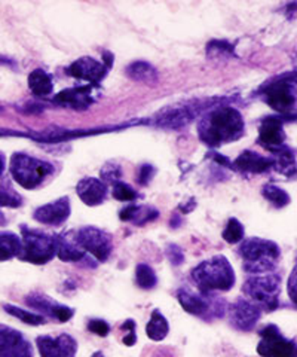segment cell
I'll return each instance as SVG.
<instances>
[{
    "mask_svg": "<svg viewBox=\"0 0 297 357\" xmlns=\"http://www.w3.org/2000/svg\"><path fill=\"white\" fill-rule=\"evenodd\" d=\"M136 280L140 289L143 290H152L158 284L156 273L153 271V268L147 264H138L136 268Z\"/></svg>",
    "mask_w": 297,
    "mask_h": 357,
    "instance_id": "obj_30",
    "label": "cell"
},
{
    "mask_svg": "<svg viewBox=\"0 0 297 357\" xmlns=\"http://www.w3.org/2000/svg\"><path fill=\"white\" fill-rule=\"evenodd\" d=\"M244 234H246V231H244L243 223H241L238 219L232 218V219H229L222 236L226 243L236 244V243L244 240Z\"/></svg>",
    "mask_w": 297,
    "mask_h": 357,
    "instance_id": "obj_33",
    "label": "cell"
},
{
    "mask_svg": "<svg viewBox=\"0 0 297 357\" xmlns=\"http://www.w3.org/2000/svg\"><path fill=\"white\" fill-rule=\"evenodd\" d=\"M168 333H170L168 320L165 319V316L159 310H153L150 320L146 325L147 338H150L152 341L159 342V341H163L165 338H167Z\"/></svg>",
    "mask_w": 297,
    "mask_h": 357,
    "instance_id": "obj_26",
    "label": "cell"
},
{
    "mask_svg": "<svg viewBox=\"0 0 297 357\" xmlns=\"http://www.w3.org/2000/svg\"><path fill=\"white\" fill-rule=\"evenodd\" d=\"M207 55L213 60H229L235 57V48L227 40H211L207 45Z\"/></svg>",
    "mask_w": 297,
    "mask_h": 357,
    "instance_id": "obj_29",
    "label": "cell"
},
{
    "mask_svg": "<svg viewBox=\"0 0 297 357\" xmlns=\"http://www.w3.org/2000/svg\"><path fill=\"white\" fill-rule=\"evenodd\" d=\"M107 70L109 69L102 61H97L91 57H82L67 67V75L76 77V79L90 82L88 85L97 86L106 77Z\"/></svg>",
    "mask_w": 297,
    "mask_h": 357,
    "instance_id": "obj_15",
    "label": "cell"
},
{
    "mask_svg": "<svg viewBox=\"0 0 297 357\" xmlns=\"http://www.w3.org/2000/svg\"><path fill=\"white\" fill-rule=\"evenodd\" d=\"M54 170L55 167L51 162L35 158V156L18 152L10 156L9 172L13 174L14 181L24 189H30V191L48 181V177L54 174Z\"/></svg>",
    "mask_w": 297,
    "mask_h": 357,
    "instance_id": "obj_4",
    "label": "cell"
},
{
    "mask_svg": "<svg viewBox=\"0 0 297 357\" xmlns=\"http://www.w3.org/2000/svg\"><path fill=\"white\" fill-rule=\"evenodd\" d=\"M232 167L239 172L246 173H265L273 167L272 156H263L252 151H244L238 158L234 161Z\"/></svg>",
    "mask_w": 297,
    "mask_h": 357,
    "instance_id": "obj_21",
    "label": "cell"
},
{
    "mask_svg": "<svg viewBox=\"0 0 297 357\" xmlns=\"http://www.w3.org/2000/svg\"><path fill=\"white\" fill-rule=\"evenodd\" d=\"M54 103L60 106H67L74 110H85L94 103L93 86L82 85L63 89L61 93L54 97Z\"/></svg>",
    "mask_w": 297,
    "mask_h": 357,
    "instance_id": "obj_19",
    "label": "cell"
},
{
    "mask_svg": "<svg viewBox=\"0 0 297 357\" xmlns=\"http://www.w3.org/2000/svg\"><path fill=\"white\" fill-rule=\"evenodd\" d=\"M91 357H104V354H103V351H95Z\"/></svg>",
    "mask_w": 297,
    "mask_h": 357,
    "instance_id": "obj_44",
    "label": "cell"
},
{
    "mask_svg": "<svg viewBox=\"0 0 297 357\" xmlns=\"http://www.w3.org/2000/svg\"><path fill=\"white\" fill-rule=\"evenodd\" d=\"M26 303H27V305H30L33 308L43 311L45 314L55 319L58 323L69 321L74 316L73 308H70L67 305H63L60 303H55V301H52L49 296L38 294V292L29 295L26 298Z\"/></svg>",
    "mask_w": 297,
    "mask_h": 357,
    "instance_id": "obj_18",
    "label": "cell"
},
{
    "mask_svg": "<svg viewBox=\"0 0 297 357\" xmlns=\"http://www.w3.org/2000/svg\"><path fill=\"white\" fill-rule=\"evenodd\" d=\"M5 167H6V161H5V156L0 153V176L5 172Z\"/></svg>",
    "mask_w": 297,
    "mask_h": 357,
    "instance_id": "obj_42",
    "label": "cell"
},
{
    "mask_svg": "<svg viewBox=\"0 0 297 357\" xmlns=\"http://www.w3.org/2000/svg\"><path fill=\"white\" fill-rule=\"evenodd\" d=\"M57 256L63 262H81L85 259V252L76 241L73 232L63 234L57 238Z\"/></svg>",
    "mask_w": 297,
    "mask_h": 357,
    "instance_id": "obj_22",
    "label": "cell"
},
{
    "mask_svg": "<svg viewBox=\"0 0 297 357\" xmlns=\"http://www.w3.org/2000/svg\"><path fill=\"white\" fill-rule=\"evenodd\" d=\"M70 199L69 197H61L58 199L52 201L49 204L40 206L35 210V220H38L42 225H49V227H60L63 223L69 219L70 216Z\"/></svg>",
    "mask_w": 297,
    "mask_h": 357,
    "instance_id": "obj_16",
    "label": "cell"
},
{
    "mask_svg": "<svg viewBox=\"0 0 297 357\" xmlns=\"http://www.w3.org/2000/svg\"><path fill=\"white\" fill-rule=\"evenodd\" d=\"M36 347L40 357H74L78 353V341L69 333H60L58 337L42 335L36 338Z\"/></svg>",
    "mask_w": 297,
    "mask_h": 357,
    "instance_id": "obj_11",
    "label": "cell"
},
{
    "mask_svg": "<svg viewBox=\"0 0 297 357\" xmlns=\"http://www.w3.org/2000/svg\"><path fill=\"white\" fill-rule=\"evenodd\" d=\"M3 310L8 312V314H10L13 317L18 319L19 321H23V323H26V325H30V326H40L47 323L45 316L38 314V312H33L29 310H23V308L15 307L13 304H3Z\"/></svg>",
    "mask_w": 297,
    "mask_h": 357,
    "instance_id": "obj_28",
    "label": "cell"
},
{
    "mask_svg": "<svg viewBox=\"0 0 297 357\" xmlns=\"http://www.w3.org/2000/svg\"><path fill=\"white\" fill-rule=\"evenodd\" d=\"M177 301L186 312L204 320L223 317L226 311V303L223 299L201 292L195 294L193 290L188 287H182L177 290Z\"/></svg>",
    "mask_w": 297,
    "mask_h": 357,
    "instance_id": "obj_8",
    "label": "cell"
},
{
    "mask_svg": "<svg viewBox=\"0 0 297 357\" xmlns=\"http://www.w3.org/2000/svg\"><path fill=\"white\" fill-rule=\"evenodd\" d=\"M21 252L18 259L35 265H45L57 256V237L21 227Z\"/></svg>",
    "mask_w": 297,
    "mask_h": 357,
    "instance_id": "obj_5",
    "label": "cell"
},
{
    "mask_svg": "<svg viewBox=\"0 0 297 357\" xmlns=\"http://www.w3.org/2000/svg\"><path fill=\"white\" fill-rule=\"evenodd\" d=\"M153 176H155V169H153L152 165H149V164L141 165L140 173H138V183L140 185H147L152 181Z\"/></svg>",
    "mask_w": 297,
    "mask_h": 357,
    "instance_id": "obj_39",
    "label": "cell"
},
{
    "mask_svg": "<svg viewBox=\"0 0 297 357\" xmlns=\"http://www.w3.org/2000/svg\"><path fill=\"white\" fill-rule=\"evenodd\" d=\"M289 296L293 304H296V268H293V273L289 278Z\"/></svg>",
    "mask_w": 297,
    "mask_h": 357,
    "instance_id": "obj_40",
    "label": "cell"
},
{
    "mask_svg": "<svg viewBox=\"0 0 297 357\" xmlns=\"http://www.w3.org/2000/svg\"><path fill=\"white\" fill-rule=\"evenodd\" d=\"M262 194L272 206L277 208H282L290 203V195L284 191V189L275 186V185H265L262 189Z\"/></svg>",
    "mask_w": 297,
    "mask_h": 357,
    "instance_id": "obj_31",
    "label": "cell"
},
{
    "mask_svg": "<svg viewBox=\"0 0 297 357\" xmlns=\"http://www.w3.org/2000/svg\"><path fill=\"white\" fill-rule=\"evenodd\" d=\"M23 206V197L9 183H0V207L17 208Z\"/></svg>",
    "mask_w": 297,
    "mask_h": 357,
    "instance_id": "obj_32",
    "label": "cell"
},
{
    "mask_svg": "<svg viewBox=\"0 0 297 357\" xmlns=\"http://www.w3.org/2000/svg\"><path fill=\"white\" fill-rule=\"evenodd\" d=\"M6 225V218L2 213V210H0V227H5Z\"/></svg>",
    "mask_w": 297,
    "mask_h": 357,
    "instance_id": "obj_43",
    "label": "cell"
},
{
    "mask_svg": "<svg viewBox=\"0 0 297 357\" xmlns=\"http://www.w3.org/2000/svg\"><path fill=\"white\" fill-rule=\"evenodd\" d=\"M246 122L232 106H214L198 124V136L207 146L218 148L244 136Z\"/></svg>",
    "mask_w": 297,
    "mask_h": 357,
    "instance_id": "obj_1",
    "label": "cell"
},
{
    "mask_svg": "<svg viewBox=\"0 0 297 357\" xmlns=\"http://www.w3.org/2000/svg\"><path fill=\"white\" fill-rule=\"evenodd\" d=\"M238 252L244 261V270L255 275L273 273L281 256V249L277 243L259 237L244 240Z\"/></svg>",
    "mask_w": 297,
    "mask_h": 357,
    "instance_id": "obj_3",
    "label": "cell"
},
{
    "mask_svg": "<svg viewBox=\"0 0 297 357\" xmlns=\"http://www.w3.org/2000/svg\"><path fill=\"white\" fill-rule=\"evenodd\" d=\"M113 54L112 52H109V51H106L104 54H103V64L107 67V69H110V67H112V64H113Z\"/></svg>",
    "mask_w": 297,
    "mask_h": 357,
    "instance_id": "obj_41",
    "label": "cell"
},
{
    "mask_svg": "<svg viewBox=\"0 0 297 357\" xmlns=\"http://www.w3.org/2000/svg\"><path fill=\"white\" fill-rule=\"evenodd\" d=\"M120 176H122V169H120L118 164H107L103 167L102 177L104 178V181L115 185L116 182H119Z\"/></svg>",
    "mask_w": 297,
    "mask_h": 357,
    "instance_id": "obj_36",
    "label": "cell"
},
{
    "mask_svg": "<svg viewBox=\"0 0 297 357\" xmlns=\"http://www.w3.org/2000/svg\"><path fill=\"white\" fill-rule=\"evenodd\" d=\"M120 331L124 332V338L122 342L127 345V347H133V345L137 342V333H136V321L133 319L125 320L122 325H120Z\"/></svg>",
    "mask_w": 297,
    "mask_h": 357,
    "instance_id": "obj_35",
    "label": "cell"
},
{
    "mask_svg": "<svg viewBox=\"0 0 297 357\" xmlns=\"http://www.w3.org/2000/svg\"><path fill=\"white\" fill-rule=\"evenodd\" d=\"M74 238L85 253L93 255L98 262H106L113 250L112 237L100 228L83 227L74 234Z\"/></svg>",
    "mask_w": 297,
    "mask_h": 357,
    "instance_id": "obj_9",
    "label": "cell"
},
{
    "mask_svg": "<svg viewBox=\"0 0 297 357\" xmlns=\"http://www.w3.org/2000/svg\"><path fill=\"white\" fill-rule=\"evenodd\" d=\"M192 280L201 294L211 295L213 292H227L232 289L236 275L227 258L217 255L193 268Z\"/></svg>",
    "mask_w": 297,
    "mask_h": 357,
    "instance_id": "obj_2",
    "label": "cell"
},
{
    "mask_svg": "<svg viewBox=\"0 0 297 357\" xmlns=\"http://www.w3.org/2000/svg\"><path fill=\"white\" fill-rule=\"evenodd\" d=\"M262 317V310L248 299H238L229 308V320L234 329L251 332Z\"/></svg>",
    "mask_w": 297,
    "mask_h": 357,
    "instance_id": "obj_12",
    "label": "cell"
},
{
    "mask_svg": "<svg viewBox=\"0 0 297 357\" xmlns=\"http://www.w3.org/2000/svg\"><path fill=\"white\" fill-rule=\"evenodd\" d=\"M259 97L281 115H289L296 106V77L287 73L275 77L259 89Z\"/></svg>",
    "mask_w": 297,
    "mask_h": 357,
    "instance_id": "obj_7",
    "label": "cell"
},
{
    "mask_svg": "<svg viewBox=\"0 0 297 357\" xmlns=\"http://www.w3.org/2000/svg\"><path fill=\"white\" fill-rule=\"evenodd\" d=\"M76 192L86 206H100L107 197V185L95 177H85L76 186Z\"/></svg>",
    "mask_w": 297,
    "mask_h": 357,
    "instance_id": "obj_20",
    "label": "cell"
},
{
    "mask_svg": "<svg viewBox=\"0 0 297 357\" xmlns=\"http://www.w3.org/2000/svg\"><path fill=\"white\" fill-rule=\"evenodd\" d=\"M88 329H90L93 333L98 335V337H107L110 333V325L106 320L102 319H91L88 321Z\"/></svg>",
    "mask_w": 297,
    "mask_h": 357,
    "instance_id": "obj_37",
    "label": "cell"
},
{
    "mask_svg": "<svg viewBox=\"0 0 297 357\" xmlns=\"http://www.w3.org/2000/svg\"><path fill=\"white\" fill-rule=\"evenodd\" d=\"M198 110L200 107L188 105L163 109L155 118V124L163 130H180L191 124L198 115Z\"/></svg>",
    "mask_w": 297,
    "mask_h": 357,
    "instance_id": "obj_17",
    "label": "cell"
},
{
    "mask_svg": "<svg viewBox=\"0 0 297 357\" xmlns=\"http://www.w3.org/2000/svg\"><path fill=\"white\" fill-rule=\"evenodd\" d=\"M243 292L250 303L260 310L273 311L280 307L281 275L277 273L252 275L243 286Z\"/></svg>",
    "mask_w": 297,
    "mask_h": 357,
    "instance_id": "obj_6",
    "label": "cell"
},
{
    "mask_svg": "<svg viewBox=\"0 0 297 357\" xmlns=\"http://www.w3.org/2000/svg\"><path fill=\"white\" fill-rule=\"evenodd\" d=\"M127 76L134 82L145 85H155L159 79V75L155 67L147 61H134L127 67Z\"/></svg>",
    "mask_w": 297,
    "mask_h": 357,
    "instance_id": "obj_24",
    "label": "cell"
},
{
    "mask_svg": "<svg viewBox=\"0 0 297 357\" xmlns=\"http://www.w3.org/2000/svg\"><path fill=\"white\" fill-rule=\"evenodd\" d=\"M285 132H284V119L281 116H268L262 119L259 126V139L260 146L268 149L271 153L282 149L285 146Z\"/></svg>",
    "mask_w": 297,
    "mask_h": 357,
    "instance_id": "obj_14",
    "label": "cell"
},
{
    "mask_svg": "<svg viewBox=\"0 0 297 357\" xmlns=\"http://www.w3.org/2000/svg\"><path fill=\"white\" fill-rule=\"evenodd\" d=\"M257 353L262 357H296V340H287L278 326L268 325L260 332Z\"/></svg>",
    "mask_w": 297,
    "mask_h": 357,
    "instance_id": "obj_10",
    "label": "cell"
},
{
    "mask_svg": "<svg viewBox=\"0 0 297 357\" xmlns=\"http://www.w3.org/2000/svg\"><path fill=\"white\" fill-rule=\"evenodd\" d=\"M167 258L168 261L174 265V266H179L184 262V253L183 250L179 248V245L175 244H170L167 248Z\"/></svg>",
    "mask_w": 297,
    "mask_h": 357,
    "instance_id": "obj_38",
    "label": "cell"
},
{
    "mask_svg": "<svg viewBox=\"0 0 297 357\" xmlns=\"http://www.w3.org/2000/svg\"><path fill=\"white\" fill-rule=\"evenodd\" d=\"M29 88L36 97H48L54 91V82L49 73L42 69L33 70L29 75Z\"/></svg>",
    "mask_w": 297,
    "mask_h": 357,
    "instance_id": "obj_25",
    "label": "cell"
},
{
    "mask_svg": "<svg viewBox=\"0 0 297 357\" xmlns=\"http://www.w3.org/2000/svg\"><path fill=\"white\" fill-rule=\"evenodd\" d=\"M159 211L155 207L150 206H137V204H128L124 210H120V220L133 222L134 225L143 227L149 222L158 219Z\"/></svg>",
    "mask_w": 297,
    "mask_h": 357,
    "instance_id": "obj_23",
    "label": "cell"
},
{
    "mask_svg": "<svg viewBox=\"0 0 297 357\" xmlns=\"http://www.w3.org/2000/svg\"><path fill=\"white\" fill-rule=\"evenodd\" d=\"M21 252V238L14 232H0V262L18 258Z\"/></svg>",
    "mask_w": 297,
    "mask_h": 357,
    "instance_id": "obj_27",
    "label": "cell"
},
{
    "mask_svg": "<svg viewBox=\"0 0 297 357\" xmlns=\"http://www.w3.org/2000/svg\"><path fill=\"white\" fill-rule=\"evenodd\" d=\"M113 197L118 201H125V203H129V201H134L137 198V192L128 183L119 181L113 185Z\"/></svg>",
    "mask_w": 297,
    "mask_h": 357,
    "instance_id": "obj_34",
    "label": "cell"
},
{
    "mask_svg": "<svg viewBox=\"0 0 297 357\" xmlns=\"http://www.w3.org/2000/svg\"><path fill=\"white\" fill-rule=\"evenodd\" d=\"M0 357H33L31 344L19 331L0 325Z\"/></svg>",
    "mask_w": 297,
    "mask_h": 357,
    "instance_id": "obj_13",
    "label": "cell"
}]
</instances>
